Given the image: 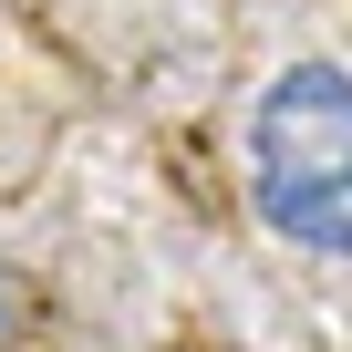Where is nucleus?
Wrapping results in <instances>:
<instances>
[{
  "mask_svg": "<svg viewBox=\"0 0 352 352\" xmlns=\"http://www.w3.org/2000/svg\"><path fill=\"white\" fill-rule=\"evenodd\" d=\"M249 197L290 249L352 259V73L342 63H290L259 94V114H249Z\"/></svg>",
  "mask_w": 352,
  "mask_h": 352,
  "instance_id": "nucleus-1",
  "label": "nucleus"
}]
</instances>
